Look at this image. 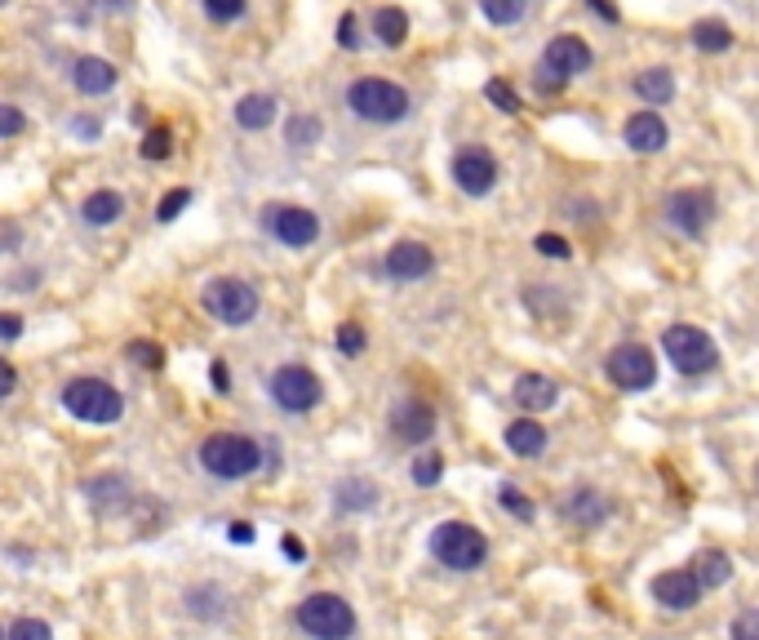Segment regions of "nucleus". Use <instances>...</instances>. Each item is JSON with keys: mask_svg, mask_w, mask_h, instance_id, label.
I'll use <instances>...</instances> for the list:
<instances>
[{"mask_svg": "<svg viewBox=\"0 0 759 640\" xmlns=\"http://www.w3.org/2000/svg\"><path fill=\"white\" fill-rule=\"evenodd\" d=\"M200 467L214 481H245L262 472V445L240 431H218L200 440Z\"/></svg>", "mask_w": 759, "mask_h": 640, "instance_id": "f257e3e1", "label": "nucleus"}, {"mask_svg": "<svg viewBox=\"0 0 759 640\" xmlns=\"http://www.w3.org/2000/svg\"><path fill=\"white\" fill-rule=\"evenodd\" d=\"M347 107L352 116H360L365 125H400L413 111V98L404 85L382 81V76H365L356 85H347Z\"/></svg>", "mask_w": 759, "mask_h": 640, "instance_id": "f03ea898", "label": "nucleus"}, {"mask_svg": "<svg viewBox=\"0 0 759 640\" xmlns=\"http://www.w3.org/2000/svg\"><path fill=\"white\" fill-rule=\"evenodd\" d=\"M62 410L81 418V423H94V427H107V423H120L124 414V396L111 388L107 378H94V374H81L62 388Z\"/></svg>", "mask_w": 759, "mask_h": 640, "instance_id": "7ed1b4c3", "label": "nucleus"}, {"mask_svg": "<svg viewBox=\"0 0 759 640\" xmlns=\"http://www.w3.org/2000/svg\"><path fill=\"white\" fill-rule=\"evenodd\" d=\"M298 627H303V636H311V640H352L356 636V609L342 601L337 592H316V596H307L303 605H298Z\"/></svg>", "mask_w": 759, "mask_h": 640, "instance_id": "20e7f679", "label": "nucleus"}, {"mask_svg": "<svg viewBox=\"0 0 759 640\" xmlns=\"http://www.w3.org/2000/svg\"><path fill=\"white\" fill-rule=\"evenodd\" d=\"M431 556H436L444 569L471 573V569L485 565L489 538L479 534L475 525H466V521H440V525L431 530Z\"/></svg>", "mask_w": 759, "mask_h": 640, "instance_id": "39448f33", "label": "nucleus"}, {"mask_svg": "<svg viewBox=\"0 0 759 640\" xmlns=\"http://www.w3.org/2000/svg\"><path fill=\"white\" fill-rule=\"evenodd\" d=\"M200 303H204V311H210L214 320H223V325H232V330L249 325V320L258 316V307H262L258 289L249 281H240V276H214L210 285H204Z\"/></svg>", "mask_w": 759, "mask_h": 640, "instance_id": "423d86ee", "label": "nucleus"}, {"mask_svg": "<svg viewBox=\"0 0 759 640\" xmlns=\"http://www.w3.org/2000/svg\"><path fill=\"white\" fill-rule=\"evenodd\" d=\"M266 392H271V401L281 405L285 414H311L324 401V382L307 365H281V369L266 378Z\"/></svg>", "mask_w": 759, "mask_h": 640, "instance_id": "0eeeda50", "label": "nucleus"}, {"mask_svg": "<svg viewBox=\"0 0 759 640\" xmlns=\"http://www.w3.org/2000/svg\"><path fill=\"white\" fill-rule=\"evenodd\" d=\"M662 352H666L671 365H675L679 374H688V378L711 374V369L720 365V347H715L711 334L698 330V325H671V330L662 334Z\"/></svg>", "mask_w": 759, "mask_h": 640, "instance_id": "6e6552de", "label": "nucleus"}, {"mask_svg": "<svg viewBox=\"0 0 759 640\" xmlns=\"http://www.w3.org/2000/svg\"><path fill=\"white\" fill-rule=\"evenodd\" d=\"M604 374H608L613 388H622V392H649L657 382V356L644 343H622V347L608 352Z\"/></svg>", "mask_w": 759, "mask_h": 640, "instance_id": "1a4fd4ad", "label": "nucleus"}, {"mask_svg": "<svg viewBox=\"0 0 759 640\" xmlns=\"http://www.w3.org/2000/svg\"><path fill=\"white\" fill-rule=\"evenodd\" d=\"M262 227L271 240H281L285 249H307L320 240V218L307 205H266Z\"/></svg>", "mask_w": 759, "mask_h": 640, "instance_id": "9d476101", "label": "nucleus"}, {"mask_svg": "<svg viewBox=\"0 0 759 640\" xmlns=\"http://www.w3.org/2000/svg\"><path fill=\"white\" fill-rule=\"evenodd\" d=\"M715 218V197L707 187H679L671 191V201H666V223L684 236H702Z\"/></svg>", "mask_w": 759, "mask_h": 640, "instance_id": "9b49d317", "label": "nucleus"}, {"mask_svg": "<svg viewBox=\"0 0 759 640\" xmlns=\"http://www.w3.org/2000/svg\"><path fill=\"white\" fill-rule=\"evenodd\" d=\"M453 182L466 191V197H489L498 187V161L485 147H466L453 156Z\"/></svg>", "mask_w": 759, "mask_h": 640, "instance_id": "f8f14e48", "label": "nucleus"}, {"mask_svg": "<svg viewBox=\"0 0 759 640\" xmlns=\"http://www.w3.org/2000/svg\"><path fill=\"white\" fill-rule=\"evenodd\" d=\"M387 423H391V436L404 440V445H427L436 436V410L427 401H418V396L400 401Z\"/></svg>", "mask_w": 759, "mask_h": 640, "instance_id": "ddd939ff", "label": "nucleus"}, {"mask_svg": "<svg viewBox=\"0 0 759 640\" xmlns=\"http://www.w3.org/2000/svg\"><path fill=\"white\" fill-rule=\"evenodd\" d=\"M382 268H387L391 281H423L436 268V253L423 240H400V245L387 249V263Z\"/></svg>", "mask_w": 759, "mask_h": 640, "instance_id": "4468645a", "label": "nucleus"}, {"mask_svg": "<svg viewBox=\"0 0 759 640\" xmlns=\"http://www.w3.org/2000/svg\"><path fill=\"white\" fill-rule=\"evenodd\" d=\"M542 68H550L565 81H573V76L591 72V45L582 36H556L546 45V54H542Z\"/></svg>", "mask_w": 759, "mask_h": 640, "instance_id": "2eb2a0df", "label": "nucleus"}, {"mask_svg": "<svg viewBox=\"0 0 759 640\" xmlns=\"http://www.w3.org/2000/svg\"><path fill=\"white\" fill-rule=\"evenodd\" d=\"M649 592L666 609H693L702 601V583L693 579V569H666V573H657Z\"/></svg>", "mask_w": 759, "mask_h": 640, "instance_id": "dca6fc26", "label": "nucleus"}, {"mask_svg": "<svg viewBox=\"0 0 759 640\" xmlns=\"http://www.w3.org/2000/svg\"><path fill=\"white\" fill-rule=\"evenodd\" d=\"M72 85H76L85 98H103V94H111V90L120 85V72H116V62H107V58L81 54V58L72 62Z\"/></svg>", "mask_w": 759, "mask_h": 640, "instance_id": "f3484780", "label": "nucleus"}, {"mask_svg": "<svg viewBox=\"0 0 759 640\" xmlns=\"http://www.w3.org/2000/svg\"><path fill=\"white\" fill-rule=\"evenodd\" d=\"M511 396H515L520 410L542 414V410H550V405L560 401V382H556V378H546V374H520V378H515V388H511Z\"/></svg>", "mask_w": 759, "mask_h": 640, "instance_id": "a211bd4d", "label": "nucleus"}, {"mask_svg": "<svg viewBox=\"0 0 759 640\" xmlns=\"http://www.w3.org/2000/svg\"><path fill=\"white\" fill-rule=\"evenodd\" d=\"M666 139H671V134H666V120H662L657 111H636V116L627 120V147L640 152V156L662 152Z\"/></svg>", "mask_w": 759, "mask_h": 640, "instance_id": "6ab92c4d", "label": "nucleus"}, {"mask_svg": "<svg viewBox=\"0 0 759 640\" xmlns=\"http://www.w3.org/2000/svg\"><path fill=\"white\" fill-rule=\"evenodd\" d=\"M81 218L90 227H111V223L124 218V197H120V191H111V187H98V191H90V197L81 201Z\"/></svg>", "mask_w": 759, "mask_h": 640, "instance_id": "aec40b11", "label": "nucleus"}, {"mask_svg": "<svg viewBox=\"0 0 759 640\" xmlns=\"http://www.w3.org/2000/svg\"><path fill=\"white\" fill-rule=\"evenodd\" d=\"M688 569H693V579L702 583V592H715V588H724V583L733 579V560H728V552H720V547L698 552Z\"/></svg>", "mask_w": 759, "mask_h": 640, "instance_id": "412c9836", "label": "nucleus"}, {"mask_svg": "<svg viewBox=\"0 0 759 640\" xmlns=\"http://www.w3.org/2000/svg\"><path fill=\"white\" fill-rule=\"evenodd\" d=\"M275 116H281V103H275L271 94H245V98L236 103V125H240V130H249V134L266 130Z\"/></svg>", "mask_w": 759, "mask_h": 640, "instance_id": "4be33fe9", "label": "nucleus"}, {"mask_svg": "<svg viewBox=\"0 0 759 640\" xmlns=\"http://www.w3.org/2000/svg\"><path fill=\"white\" fill-rule=\"evenodd\" d=\"M507 450L520 454V459H537L546 450V427L537 418H515L507 427Z\"/></svg>", "mask_w": 759, "mask_h": 640, "instance_id": "5701e85b", "label": "nucleus"}, {"mask_svg": "<svg viewBox=\"0 0 759 640\" xmlns=\"http://www.w3.org/2000/svg\"><path fill=\"white\" fill-rule=\"evenodd\" d=\"M565 511H569V521H573V525H586V530H595V525H604V521H608V507H604V498H600V494H591V489L569 494Z\"/></svg>", "mask_w": 759, "mask_h": 640, "instance_id": "b1692460", "label": "nucleus"}, {"mask_svg": "<svg viewBox=\"0 0 759 640\" xmlns=\"http://www.w3.org/2000/svg\"><path fill=\"white\" fill-rule=\"evenodd\" d=\"M373 36H378V45L400 49V45L408 40V14H404V10H395V5L373 10Z\"/></svg>", "mask_w": 759, "mask_h": 640, "instance_id": "393cba45", "label": "nucleus"}, {"mask_svg": "<svg viewBox=\"0 0 759 640\" xmlns=\"http://www.w3.org/2000/svg\"><path fill=\"white\" fill-rule=\"evenodd\" d=\"M636 94L649 103V107H666L675 98V76L666 68H649L636 76Z\"/></svg>", "mask_w": 759, "mask_h": 640, "instance_id": "a878e982", "label": "nucleus"}, {"mask_svg": "<svg viewBox=\"0 0 759 640\" xmlns=\"http://www.w3.org/2000/svg\"><path fill=\"white\" fill-rule=\"evenodd\" d=\"M333 498H337V511H369V507H378V485L356 476V481H342L333 489Z\"/></svg>", "mask_w": 759, "mask_h": 640, "instance_id": "bb28decb", "label": "nucleus"}, {"mask_svg": "<svg viewBox=\"0 0 759 640\" xmlns=\"http://www.w3.org/2000/svg\"><path fill=\"white\" fill-rule=\"evenodd\" d=\"M324 139V120L320 116H289L285 120V143L294 147V152H307V147H316Z\"/></svg>", "mask_w": 759, "mask_h": 640, "instance_id": "cd10ccee", "label": "nucleus"}, {"mask_svg": "<svg viewBox=\"0 0 759 640\" xmlns=\"http://www.w3.org/2000/svg\"><path fill=\"white\" fill-rule=\"evenodd\" d=\"M693 45L702 49V54H724L728 45H733V27L728 23H720V19H702V23H693Z\"/></svg>", "mask_w": 759, "mask_h": 640, "instance_id": "c85d7f7f", "label": "nucleus"}, {"mask_svg": "<svg viewBox=\"0 0 759 640\" xmlns=\"http://www.w3.org/2000/svg\"><path fill=\"white\" fill-rule=\"evenodd\" d=\"M138 152H143V161H169L174 156V130L169 125H152L143 134V143H138Z\"/></svg>", "mask_w": 759, "mask_h": 640, "instance_id": "c756f323", "label": "nucleus"}, {"mask_svg": "<svg viewBox=\"0 0 759 640\" xmlns=\"http://www.w3.org/2000/svg\"><path fill=\"white\" fill-rule=\"evenodd\" d=\"M479 14H485L489 23L498 27H511L524 19V0H479Z\"/></svg>", "mask_w": 759, "mask_h": 640, "instance_id": "7c9ffc66", "label": "nucleus"}, {"mask_svg": "<svg viewBox=\"0 0 759 640\" xmlns=\"http://www.w3.org/2000/svg\"><path fill=\"white\" fill-rule=\"evenodd\" d=\"M498 502H502V511H511V517H515V521H524V525L537 517V507H533V502H529V498H524L515 485H502V489H498Z\"/></svg>", "mask_w": 759, "mask_h": 640, "instance_id": "2f4dec72", "label": "nucleus"}, {"mask_svg": "<svg viewBox=\"0 0 759 640\" xmlns=\"http://www.w3.org/2000/svg\"><path fill=\"white\" fill-rule=\"evenodd\" d=\"M365 325H356V320H342V325H337V352L342 356H360L365 352Z\"/></svg>", "mask_w": 759, "mask_h": 640, "instance_id": "473e14b6", "label": "nucleus"}, {"mask_svg": "<svg viewBox=\"0 0 759 640\" xmlns=\"http://www.w3.org/2000/svg\"><path fill=\"white\" fill-rule=\"evenodd\" d=\"M440 476H444V459L440 454H423L418 463H413V485L431 489V485H440Z\"/></svg>", "mask_w": 759, "mask_h": 640, "instance_id": "72a5a7b5", "label": "nucleus"}, {"mask_svg": "<svg viewBox=\"0 0 759 640\" xmlns=\"http://www.w3.org/2000/svg\"><path fill=\"white\" fill-rule=\"evenodd\" d=\"M245 10H249V0H204V14L214 23H236V19H245Z\"/></svg>", "mask_w": 759, "mask_h": 640, "instance_id": "f704fd0d", "label": "nucleus"}, {"mask_svg": "<svg viewBox=\"0 0 759 640\" xmlns=\"http://www.w3.org/2000/svg\"><path fill=\"white\" fill-rule=\"evenodd\" d=\"M485 98H489L498 111H507V116H515V111H520V94H515L507 81H489V85H485Z\"/></svg>", "mask_w": 759, "mask_h": 640, "instance_id": "c9c22d12", "label": "nucleus"}, {"mask_svg": "<svg viewBox=\"0 0 759 640\" xmlns=\"http://www.w3.org/2000/svg\"><path fill=\"white\" fill-rule=\"evenodd\" d=\"M5 640H54V631H49L45 618H19V623L5 631Z\"/></svg>", "mask_w": 759, "mask_h": 640, "instance_id": "e433bc0d", "label": "nucleus"}, {"mask_svg": "<svg viewBox=\"0 0 759 640\" xmlns=\"http://www.w3.org/2000/svg\"><path fill=\"white\" fill-rule=\"evenodd\" d=\"M187 205H191V191H187V187H174V191H169V197L161 201V210H156V218H161V223H174V218H178V214H182Z\"/></svg>", "mask_w": 759, "mask_h": 640, "instance_id": "4c0bfd02", "label": "nucleus"}, {"mask_svg": "<svg viewBox=\"0 0 759 640\" xmlns=\"http://www.w3.org/2000/svg\"><path fill=\"white\" fill-rule=\"evenodd\" d=\"M23 130H27V116L10 103H0V139H19Z\"/></svg>", "mask_w": 759, "mask_h": 640, "instance_id": "58836bf2", "label": "nucleus"}, {"mask_svg": "<svg viewBox=\"0 0 759 640\" xmlns=\"http://www.w3.org/2000/svg\"><path fill=\"white\" fill-rule=\"evenodd\" d=\"M129 360L133 365H147V369H161L165 365V352L156 343H129Z\"/></svg>", "mask_w": 759, "mask_h": 640, "instance_id": "ea45409f", "label": "nucleus"}, {"mask_svg": "<svg viewBox=\"0 0 759 640\" xmlns=\"http://www.w3.org/2000/svg\"><path fill=\"white\" fill-rule=\"evenodd\" d=\"M337 45L342 49H360V19L356 14H342L337 19Z\"/></svg>", "mask_w": 759, "mask_h": 640, "instance_id": "a19ab883", "label": "nucleus"}, {"mask_svg": "<svg viewBox=\"0 0 759 640\" xmlns=\"http://www.w3.org/2000/svg\"><path fill=\"white\" fill-rule=\"evenodd\" d=\"M733 640H759V609H746V614H737L733 618V631H728Z\"/></svg>", "mask_w": 759, "mask_h": 640, "instance_id": "79ce46f5", "label": "nucleus"}, {"mask_svg": "<svg viewBox=\"0 0 759 640\" xmlns=\"http://www.w3.org/2000/svg\"><path fill=\"white\" fill-rule=\"evenodd\" d=\"M533 245H537V253H546V259H569V240H565V236H550V232H542Z\"/></svg>", "mask_w": 759, "mask_h": 640, "instance_id": "37998d69", "label": "nucleus"}, {"mask_svg": "<svg viewBox=\"0 0 759 640\" xmlns=\"http://www.w3.org/2000/svg\"><path fill=\"white\" fill-rule=\"evenodd\" d=\"M14 392H19V369H14L5 356H0V401L14 396Z\"/></svg>", "mask_w": 759, "mask_h": 640, "instance_id": "c03bdc74", "label": "nucleus"}, {"mask_svg": "<svg viewBox=\"0 0 759 640\" xmlns=\"http://www.w3.org/2000/svg\"><path fill=\"white\" fill-rule=\"evenodd\" d=\"M0 339H5V343L23 339V316H14V311H0Z\"/></svg>", "mask_w": 759, "mask_h": 640, "instance_id": "a18cd8bd", "label": "nucleus"}, {"mask_svg": "<svg viewBox=\"0 0 759 640\" xmlns=\"http://www.w3.org/2000/svg\"><path fill=\"white\" fill-rule=\"evenodd\" d=\"M210 382H214V392H218V396H232V374H227V365H223V360H214V365H210Z\"/></svg>", "mask_w": 759, "mask_h": 640, "instance_id": "49530a36", "label": "nucleus"}, {"mask_svg": "<svg viewBox=\"0 0 759 640\" xmlns=\"http://www.w3.org/2000/svg\"><path fill=\"white\" fill-rule=\"evenodd\" d=\"M72 130H76L81 139H98V120H90V116H76V120H72Z\"/></svg>", "mask_w": 759, "mask_h": 640, "instance_id": "de8ad7c7", "label": "nucleus"}, {"mask_svg": "<svg viewBox=\"0 0 759 640\" xmlns=\"http://www.w3.org/2000/svg\"><path fill=\"white\" fill-rule=\"evenodd\" d=\"M232 543H253V525L236 521V525H232Z\"/></svg>", "mask_w": 759, "mask_h": 640, "instance_id": "09e8293b", "label": "nucleus"}, {"mask_svg": "<svg viewBox=\"0 0 759 640\" xmlns=\"http://www.w3.org/2000/svg\"><path fill=\"white\" fill-rule=\"evenodd\" d=\"M281 547H285V556H289V560H303V556H307V552H303V543H298V538H285V543H281Z\"/></svg>", "mask_w": 759, "mask_h": 640, "instance_id": "8fccbe9b", "label": "nucleus"}, {"mask_svg": "<svg viewBox=\"0 0 759 640\" xmlns=\"http://www.w3.org/2000/svg\"><path fill=\"white\" fill-rule=\"evenodd\" d=\"M107 5H116V10H124V5H129V0H107Z\"/></svg>", "mask_w": 759, "mask_h": 640, "instance_id": "3c124183", "label": "nucleus"}, {"mask_svg": "<svg viewBox=\"0 0 759 640\" xmlns=\"http://www.w3.org/2000/svg\"><path fill=\"white\" fill-rule=\"evenodd\" d=\"M0 640H5V627H0Z\"/></svg>", "mask_w": 759, "mask_h": 640, "instance_id": "603ef678", "label": "nucleus"}]
</instances>
